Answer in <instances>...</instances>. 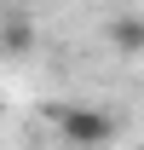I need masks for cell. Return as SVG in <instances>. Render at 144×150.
Here are the masks:
<instances>
[{
    "mask_svg": "<svg viewBox=\"0 0 144 150\" xmlns=\"http://www.w3.org/2000/svg\"><path fill=\"white\" fill-rule=\"evenodd\" d=\"M52 127L64 133V144H75V150H98V144H109V139H115V115L92 110V104H58V110H52Z\"/></svg>",
    "mask_w": 144,
    "mask_h": 150,
    "instance_id": "cell-1",
    "label": "cell"
},
{
    "mask_svg": "<svg viewBox=\"0 0 144 150\" xmlns=\"http://www.w3.org/2000/svg\"><path fill=\"white\" fill-rule=\"evenodd\" d=\"M104 35H109V46L121 58H144V12H115Z\"/></svg>",
    "mask_w": 144,
    "mask_h": 150,
    "instance_id": "cell-2",
    "label": "cell"
},
{
    "mask_svg": "<svg viewBox=\"0 0 144 150\" xmlns=\"http://www.w3.org/2000/svg\"><path fill=\"white\" fill-rule=\"evenodd\" d=\"M0 40H6V52H29V46H35L29 23H6V29H0Z\"/></svg>",
    "mask_w": 144,
    "mask_h": 150,
    "instance_id": "cell-3",
    "label": "cell"
}]
</instances>
